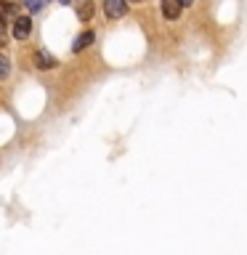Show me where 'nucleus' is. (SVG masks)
<instances>
[{"label":"nucleus","mask_w":247,"mask_h":255,"mask_svg":"<svg viewBox=\"0 0 247 255\" xmlns=\"http://www.w3.org/2000/svg\"><path fill=\"white\" fill-rule=\"evenodd\" d=\"M11 24H13V37H16V40H27V37H29V32H32L29 16H16Z\"/></svg>","instance_id":"f257e3e1"},{"label":"nucleus","mask_w":247,"mask_h":255,"mask_svg":"<svg viewBox=\"0 0 247 255\" xmlns=\"http://www.w3.org/2000/svg\"><path fill=\"white\" fill-rule=\"evenodd\" d=\"M125 0H104V11H107L109 19H120V16H125Z\"/></svg>","instance_id":"f03ea898"},{"label":"nucleus","mask_w":247,"mask_h":255,"mask_svg":"<svg viewBox=\"0 0 247 255\" xmlns=\"http://www.w3.org/2000/svg\"><path fill=\"white\" fill-rule=\"evenodd\" d=\"M181 8H183L181 0H162V13H165V19H178V16H181Z\"/></svg>","instance_id":"7ed1b4c3"},{"label":"nucleus","mask_w":247,"mask_h":255,"mask_svg":"<svg viewBox=\"0 0 247 255\" xmlns=\"http://www.w3.org/2000/svg\"><path fill=\"white\" fill-rule=\"evenodd\" d=\"M56 64H59V61H56L48 51H37V53H35V67H40V69H53Z\"/></svg>","instance_id":"20e7f679"},{"label":"nucleus","mask_w":247,"mask_h":255,"mask_svg":"<svg viewBox=\"0 0 247 255\" xmlns=\"http://www.w3.org/2000/svg\"><path fill=\"white\" fill-rule=\"evenodd\" d=\"M16 16H19V8H16V3H0V21H3V24L13 21Z\"/></svg>","instance_id":"39448f33"},{"label":"nucleus","mask_w":247,"mask_h":255,"mask_svg":"<svg viewBox=\"0 0 247 255\" xmlns=\"http://www.w3.org/2000/svg\"><path fill=\"white\" fill-rule=\"evenodd\" d=\"M93 40H96V35H93L91 29H88V32H83V35H80V37L75 40V45H72V51H75V53H80V51H85V48H88V45L93 43Z\"/></svg>","instance_id":"423d86ee"},{"label":"nucleus","mask_w":247,"mask_h":255,"mask_svg":"<svg viewBox=\"0 0 247 255\" xmlns=\"http://www.w3.org/2000/svg\"><path fill=\"white\" fill-rule=\"evenodd\" d=\"M77 16H80V21H91L93 19V0H80Z\"/></svg>","instance_id":"0eeeda50"},{"label":"nucleus","mask_w":247,"mask_h":255,"mask_svg":"<svg viewBox=\"0 0 247 255\" xmlns=\"http://www.w3.org/2000/svg\"><path fill=\"white\" fill-rule=\"evenodd\" d=\"M8 72H11V64H8V59H3V56H0V80L8 77Z\"/></svg>","instance_id":"6e6552de"},{"label":"nucleus","mask_w":247,"mask_h":255,"mask_svg":"<svg viewBox=\"0 0 247 255\" xmlns=\"http://www.w3.org/2000/svg\"><path fill=\"white\" fill-rule=\"evenodd\" d=\"M24 3H27L29 11H40V8H43V0H24Z\"/></svg>","instance_id":"1a4fd4ad"},{"label":"nucleus","mask_w":247,"mask_h":255,"mask_svg":"<svg viewBox=\"0 0 247 255\" xmlns=\"http://www.w3.org/2000/svg\"><path fill=\"white\" fill-rule=\"evenodd\" d=\"M8 43V35H5V29H3V21H0V45H5Z\"/></svg>","instance_id":"9d476101"},{"label":"nucleus","mask_w":247,"mask_h":255,"mask_svg":"<svg viewBox=\"0 0 247 255\" xmlns=\"http://www.w3.org/2000/svg\"><path fill=\"white\" fill-rule=\"evenodd\" d=\"M59 3H64V5H69V3H72V0H59Z\"/></svg>","instance_id":"9b49d317"},{"label":"nucleus","mask_w":247,"mask_h":255,"mask_svg":"<svg viewBox=\"0 0 247 255\" xmlns=\"http://www.w3.org/2000/svg\"><path fill=\"white\" fill-rule=\"evenodd\" d=\"M181 3H183V5H191V0H181Z\"/></svg>","instance_id":"f8f14e48"},{"label":"nucleus","mask_w":247,"mask_h":255,"mask_svg":"<svg viewBox=\"0 0 247 255\" xmlns=\"http://www.w3.org/2000/svg\"><path fill=\"white\" fill-rule=\"evenodd\" d=\"M135 3H138V0H135Z\"/></svg>","instance_id":"ddd939ff"}]
</instances>
